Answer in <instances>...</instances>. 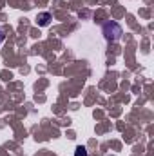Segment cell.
Returning a JSON list of instances; mask_svg holds the SVG:
<instances>
[{"mask_svg": "<svg viewBox=\"0 0 154 156\" xmlns=\"http://www.w3.org/2000/svg\"><path fill=\"white\" fill-rule=\"evenodd\" d=\"M123 31H121V26L116 24V22H107L103 24V37L109 40V42H116V40L121 38Z\"/></svg>", "mask_w": 154, "mask_h": 156, "instance_id": "cell-1", "label": "cell"}, {"mask_svg": "<svg viewBox=\"0 0 154 156\" xmlns=\"http://www.w3.org/2000/svg\"><path fill=\"white\" fill-rule=\"evenodd\" d=\"M49 20H51V15H49V13H42V15L38 16V24L40 26H47Z\"/></svg>", "mask_w": 154, "mask_h": 156, "instance_id": "cell-2", "label": "cell"}, {"mask_svg": "<svg viewBox=\"0 0 154 156\" xmlns=\"http://www.w3.org/2000/svg\"><path fill=\"white\" fill-rule=\"evenodd\" d=\"M75 156H87V149L82 147V145H78L76 149H75Z\"/></svg>", "mask_w": 154, "mask_h": 156, "instance_id": "cell-3", "label": "cell"}, {"mask_svg": "<svg viewBox=\"0 0 154 156\" xmlns=\"http://www.w3.org/2000/svg\"><path fill=\"white\" fill-rule=\"evenodd\" d=\"M4 38H5V35H4V33H2V31H0V44H2V42H4Z\"/></svg>", "mask_w": 154, "mask_h": 156, "instance_id": "cell-4", "label": "cell"}]
</instances>
